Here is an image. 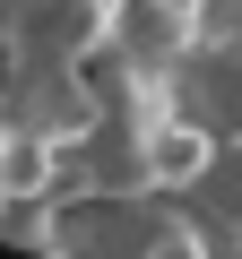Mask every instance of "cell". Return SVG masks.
<instances>
[{"label":"cell","mask_w":242,"mask_h":259,"mask_svg":"<svg viewBox=\"0 0 242 259\" xmlns=\"http://www.w3.org/2000/svg\"><path fill=\"white\" fill-rule=\"evenodd\" d=\"M95 69H61V61H0V121L26 130L44 147H78L95 130Z\"/></svg>","instance_id":"obj_1"},{"label":"cell","mask_w":242,"mask_h":259,"mask_svg":"<svg viewBox=\"0 0 242 259\" xmlns=\"http://www.w3.org/2000/svg\"><path fill=\"white\" fill-rule=\"evenodd\" d=\"M0 173H9V121H0ZM0 207H9V190H0Z\"/></svg>","instance_id":"obj_2"},{"label":"cell","mask_w":242,"mask_h":259,"mask_svg":"<svg viewBox=\"0 0 242 259\" xmlns=\"http://www.w3.org/2000/svg\"><path fill=\"white\" fill-rule=\"evenodd\" d=\"M26 259H61V250H26Z\"/></svg>","instance_id":"obj_3"}]
</instances>
